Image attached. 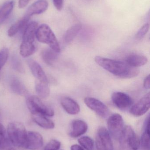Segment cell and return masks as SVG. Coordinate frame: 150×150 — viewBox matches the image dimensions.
Here are the masks:
<instances>
[{
	"instance_id": "cell-11",
	"label": "cell",
	"mask_w": 150,
	"mask_h": 150,
	"mask_svg": "<svg viewBox=\"0 0 150 150\" xmlns=\"http://www.w3.org/2000/svg\"><path fill=\"white\" fill-rule=\"evenodd\" d=\"M150 93L144 96L136 104L132 106L129 112L134 116H141L145 114L150 109Z\"/></svg>"
},
{
	"instance_id": "cell-1",
	"label": "cell",
	"mask_w": 150,
	"mask_h": 150,
	"mask_svg": "<svg viewBox=\"0 0 150 150\" xmlns=\"http://www.w3.org/2000/svg\"><path fill=\"white\" fill-rule=\"evenodd\" d=\"M95 62L101 67L114 76L122 78L129 79L139 74V69L129 65L126 62L96 56Z\"/></svg>"
},
{
	"instance_id": "cell-21",
	"label": "cell",
	"mask_w": 150,
	"mask_h": 150,
	"mask_svg": "<svg viewBox=\"0 0 150 150\" xmlns=\"http://www.w3.org/2000/svg\"><path fill=\"white\" fill-rule=\"evenodd\" d=\"M149 119V116L146 118L144 123V132L140 140L142 147L146 150H150V148Z\"/></svg>"
},
{
	"instance_id": "cell-25",
	"label": "cell",
	"mask_w": 150,
	"mask_h": 150,
	"mask_svg": "<svg viewBox=\"0 0 150 150\" xmlns=\"http://www.w3.org/2000/svg\"><path fill=\"white\" fill-rule=\"evenodd\" d=\"M35 88L36 93L41 98H45L49 96L50 89L48 86V83L36 80Z\"/></svg>"
},
{
	"instance_id": "cell-19",
	"label": "cell",
	"mask_w": 150,
	"mask_h": 150,
	"mask_svg": "<svg viewBox=\"0 0 150 150\" xmlns=\"http://www.w3.org/2000/svg\"><path fill=\"white\" fill-rule=\"evenodd\" d=\"M126 62L133 67H139L146 64L148 62V59L141 54H132L127 56Z\"/></svg>"
},
{
	"instance_id": "cell-2",
	"label": "cell",
	"mask_w": 150,
	"mask_h": 150,
	"mask_svg": "<svg viewBox=\"0 0 150 150\" xmlns=\"http://www.w3.org/2000/svg\"><path fill=\"white\" fill-rule=\"evenodd\" d=\"M7 135L10 142L14 146L26 149L27 131L20 122H10L7 128Z\"/></svg>"
},
{
	"instance_id": "cell-36",
	"label": "cell",
	"mask_w": 150,
	"mask_h": 150,
	"mask_svg": "<svg viewBox=\"0 0 150 150\" xmlns=\"http://www.w3.org/2000/svg\"><path fill=\"white\" fill-rule=\"evenodd\" d=\"M1 113H0V122H1Z\"/></svg>"
},
{
	"instance_id": "cell-23",
	"label": "cell",
	"mask_w": 150,
	"mask_h": 150,
	"mask_svg": "<svg viewBox=\"0 0 150 150\" xmlns=\"http://www.w3.org/2000/svg\"><path fill=\"white\" fill-rule=\"evenodd\" d=\"M42 59L48 65L52 66L58 59V53L51 48H47L42 51L41 53Z\"/></svg>"
},
{
	"instance_id": "cell-33",
	"label": "cell",
	"mask_w": 150,
	"mask_h": 150,
	"mask_svg": "<svg viewBox=\"0 0 150 150\" xmlns=\"http://www.w3.org/2000/svg\"><path fill=\"white\" fill-rule=\"evenodd\" d=\"M144 86L146 89H149L150 87V75H148L144 80Z\"/></svg>"
},
{
	"instance_id": "cell-12",
	"label": "cell",
	"mask_w": 150,
	"mask_h": 150,
	"mask_svg": "<svg viewBox=\"0 0 150 150\" xmlns=\"http://www.w3.org/2000/svg\"><path fill=\"white\" fill-rule=\"evenodd\" d=\"M43 145V137L40 133L35 131L27 132L26 149L38 150L42 147Z\"/></svg>"
},
{
	"instance_id": "cell-29",
	"label": "cell",
	"mask_w": 150,
	"mask_h": 150,
	"mask_svg": "<svg viewBox=\"0 0 150 150\" xmlns=\"http://www.w3.org/2000/svg\"><path fill=\"white\" fill-rule=\"evenodd\" d=\"M61 143L56 140H52L45 146L44 150H59Z\"/></svg>"
},
{
	"instance_id": "cell-15",
	"label": "cell",
	"mask_w": 150,
	"mask_h": 150,
	"mask_svg": "<svg viewBox=\"0 0 150 150\" xmlns=\"http://www.w3.org/2000/svg\"><path fill=\"white\" fill-rule=\"evenodd\" d=\"M48 2L46 0H39L29 6L26 11V16L31 17L45 12L48 8Z\"/></svg>"
},
{
	"instance_id": "cell-14",
	"label": "cell",
	"mask_w": 150,
	"mask_h": 150,
	"mask_svg": "<svg viewBox=\"0 0 150 150\" xmlns=\"http://www.w3.org/2000/svg\"><path fill=\"white\" fill-rule=\"evenodd\" d=\"M87 129L88 125L85 122L82 120H75L72 122L70 135L73 138L78 137L85 134Z\"/></svg>"
},
{
	"instance_id": "cell-18",
	"label": "cell",
	"mask_w": 150,
	"mask_h": 150,
	"mask_svg": "<svg viewBox=\"0 0 150 150\" xmlns=\"http://www.w3.org/2000/svg\"><path fill=\"white\" fill-rule=\"evenodd\" d=\"M9 86L11 91L15 94L25 97L28 94V91L24 85L20 80L16 77L11 79Z\"/></svg>"
},
{
	"instance_id": "cell-37",
	"label": "cell",
	"mask_w": 150,
	"mask_h": 150,
	"mask_svg": "<svg viewBox=\"0 0 150 150\" xmlns=\"http://www.w3.org/2000/svg\"></svg>"
},
{
	"instance_id": "cell-24",
	"label": "cell",
	"mask_w": 150,
	"mask_h": 150,
	"mask_svg": "<svg viewBox=\"0 0 150 150\" xmlns=\"http://www.w3.org/2000/svg\"><path fill=\"white\" fill-rule=\"evenodd\" d=\"M14 4L13 1H8L4 4L0 9V24L8 18L13 10Z\"/></svg>"
},
{
	"instance_id": "cell-7",
	"label": "cell",
	"mask_w": 150,
	"mask_h": 150,
	"mask_svg": "<svg viewBox=\"0 0 150 150\" xmlns=\"http://www.w3.org/2000/svg\"><path fill=\"white\" fill-rule=\"evenodd\" d=\"M120 139L127 143L132 150H138L140 148V138L130 126L125 127Z\"/></svg>"
},
{
	"instance_id": "cell-28",
	"label": "cell",
	"mask_w": 150,
	"mask_h": 150,
	"mask_svg": "<svg viewBox=\"0 0 150 150\" xmlns=\"http://www.w3.org/2000/svg\"><path fill=\"white\" fill-rule=\"evenodd\" d=\"M9 55V52L8 48L4 47L0 52V71L7 62Z\"/></svg>"
},
{
	"instance_id": "cell-34",
	"label": "cell",
	"mask_w": 150,
	"mask_h": 150,
	"mask_svg": "<svg viewBox=\"0 0 150 150\" xmlns=\"http://www.w3.org/2000/svg\"><path fill=\"white\" fill-rule=\"evenodd\" d=\"M70 150H84L83 148L77 144H74L70 147Z\"/></svg>"
},
{
	"instance_id": "cell-26",
	"label": "cell",
	"mask_w": 150,
	"mask_h": 150,
	"mask_svg": "<svg viewBox=\"0 0 150 150\" xmlns=\"http://www.w3.org/2000/svg\"><path fill=\"white\" fill-rule=\"evenodd\" d=\"M10 143L7 131L1 122H0V150L9 149Z\"/></svg>"
},
{
	"instance_id": "cell-4",
	"label": "cell",
	"mask_w": 150,
	"mask_h": 150,
	"mask_svg": "<svg viewBox=\"0 0 150 150\" xmlns=\"http://www.w3.org/2000/svg\"><path fill=\"white\" fill-rule=\"evenodd\" d=\"M26 105L31 114H40L48 117L54 115L53 109L44 104L37 96L28 97L26 99Z\"/></svg>"
},
{
	"instance_id": "cell-3",
	"label": "cell",
	"mask_w": 150,
	"mask_h": 150,
	"mask_svg": "<svg viewBox=\"0 0 150 150\" xmlns=\"http://www.w3.org/2000/svg\"><path fill=\"white\" fill-rule=\"evenodd\" d=\"M36 38L41 43L47 44L56 52L60 53L61 49L58 40L50 27L47 24L41 25L37 29Z\"/></svg>"
},
{
	"instance_id": "cell-27",
	"label": "cell",
	"mask_w": 150,
	"mask_h": 150,
	"mask_svg": "<svg viewBox=\"0 0 150 150\" xmlns=\"http://www.w3.org/2000/svg\"><path fill=\"white\" fill-rule=\"evenodd\" d=\"M78 142L82 148L85 150H94V142L93 140L89 137H82L78 139Z\"/></svg>"
},
{
	"instance_id": "cell-20",
	"label": "cell",
	"mask_w": 150,
	"mask_h": 150,
	"mask_svg": "<svg viewBox=\"0 0 150 150\" xmlns=\"http://www.w3.org/2000/svg\"><path fill=\"white\" fill-rule=\"evenodd\" d=\"M32 116L35 123L41 127L48 129H53L54 128V123L45 115L40 114H32Z\"/></svg>"
},
{
	"instance_id": "cell-32",
	"label": "cell",
	"mask_w": 150,
	"mask_h": 150,
	"mask_svg": "<svg viewBox=\"0 0 150 150\" xmlns=\"http://www.w3.org/2000/svg\"><path fill=\"white\" fill-rule=\"evenodd\" d=\"M30 0H18V7L23 8L27 6Z\"/></svg>"
},
{
	"instance_id": "cell-22",
	"label": "cell",
	"mask_w": 150,
	"mask_h": 150,
	"mask_svg": "<svg viewBox=\"0 0 150 150\" xmlns=\"http://www.w3.org/2000/svg\"><path fill=\"white\" fill-rule=\"evenodd\" d=\"M82 28V25L81 23H77L68 29L64 36V40L65 43L67 44L70 43L76 37Z\"/></svg>"
},
{
	"instance_id": "cell-16",
	"label": "cell",
	"mask_w": 150,
	"mask_h": 150,
	"mask_svg": "<svg viewBox=\"0 0 150 150\" xmlns=\"http://www.w3.org/2000/svg\"><path fill=\"white\" fill-rule=\"evenodd\" d=\"M60 103L62 106L69 114L76 115L80 112V106L70 98L64 97L61 100Z\"/></svg>"
},
{
	"instance_id": "cell-17",
	"label": "cell",
	"mask_w": 150,
	"mask_h": 150,
	"mask_svg": "<svg viewBox=\"0 0 150 150\" xmlns=\"http://www.w3.org/2000/svg\"><path fill=\"white\" fill-rule=\"evenodd\" d=\"M30 17L25 16L12 25L8 30V36L12 37L16 35L19 31L24 30L29 23Z\"/></svg>"
},
{
	"instance_id": "cell-9",
	"label": "cell",
	"mask_w": 150,
	"mask_h": 150,
	"mask_svg": "<svg viewBox=\"0 0 150 150\" xmlns=\"http://www.w3.org/2000/svg\"><path fill=\"white\" fill-rule=\"evenodd\" d=\"M114 105L121 110H126L133 105L132 98L127 93L122 92H115L112 96Z\"/></svg>"
},
{
	"instance_id": "cell-5",
	"label": "cell",
	"mask_w": 150,
	"mask_h": 150,
	"mask_svg": "<svg viewBox=\"0 0 150 150\" xmlns=\"http://www.w3.org/2000/svg\"><path fill=\"white\" fill-rule=\"evenodd\" d=\"M107 126L109 134L114 138L120 139L125 127L122 116L118 113L112 115L107 120Z\"/></svg>"
},
{
	"instance_id": "cell-31",
	"label": "cell",
	"mask_w": 150,
	"mask_h": 150,
	"mask_svg": "<svg viewBox=\"0 0 150 150\" xmlns=\"http://www.w3.org/2000/svg\"><path fill=\"white\" fill-rule=\"evenodd\" d=\"M53 2L55 7L57 10H62L63 8V0H53Z\"/></svg>"
},
{
	"instance_id": "cell-30",
	"label": "cell",
	"mask_w": 150,
	"mask_h": 150,
	"mask_svg": "<svg viewBox=\"0 0 150 150\" xmlns=\"http://www.w3.org/2000/svg\"><path fill=\"white\" fill-rule=\"evenodd\" d=\"M149 23H146L138 31L136 35V39L141 40L142 39L149 31Z\"/></svg>"
},
{
	"instance_id": "cell-35",
	"label": "cell",
	"mask_w": 150,
	"mask_h": 150,
	"mask_svg": "<svg viewBox=\"0 0 150 150\" xmlns=\"http://www.w3.org/2000/svg\"><path fill=\"white\" fill-rule=\"evenodd\" d=\"M7 150H17L15 149H13V148H9V149H8Z\"/></svg>"
},
{
	"instance_id": "cell-13",
	"label": "cell",
	"mask_w": 150,
	"mask_h": 150,
	"mask_svg": "<svg viewBox=\"0 0 150 150\" xmlns=\"http://www.w3.org/2000/svg\"><path fill=\"white\" fill-rule=\"evenodd\" d=\"M28 66L32 74L37 80L44 83H48V80L41 66L35 61L31 60L28 61Z\"/></svg>"
},
{
	"instance_id": "cell-6",
	"label": "cell",
	"mask_w": 150,
	"mask_h": 150,
	"mask_svg": "<svg viewBox=\"0 0 150 150\" xmlns=\"http://www.w3.org/2000/svg\"><path fill=\"white\" fill-rule=\"evenodd\" d=\"M97 150H114L113 144L108 130L104 127L98 129L96 137Z\"/></svg>"
},
{
	"instance_id": "cell-10",
	"label": "cell",
	"mask_w": 150,
	"mask_h": 150,
	"mask_svg": "<svg viewBox=\"0 0 150 150\" xmlns=\"http://www.w3.org/2000/svg\"><path fill=\"white\" fill-rule=\"evenodd\" d=\"M38 28V23L35 21L28 23L23 32L21 45L27 46H35L34 41Z\"/></svg>"
},
{
	"instance_id": "cell-8",
	"label": "cell",
	"mask_w": 150,
	"mask_h": 150,
	"mask_svg": "<svg viewBox=\"0 0 150 150\" xmlns=\"http://www.w3.org/2000/svg\"><path fill=\"white\" fill-rule=\"evenodd\" d=\"M84 102L88 108L102 118H106L110 113V111L107 106L97 99L86 97L85 98Z\"/></svg>"
}]
</instances>
